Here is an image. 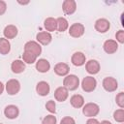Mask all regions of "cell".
<instances>
[{
    "label": "cell",
    "mask_w": 124,
    "mask_h": 124,
    "mask_svg": "<svg viewBox=\"0 0 124 124\" xmlns=\"http://www.w3.org/2000/svg\"><path fill=\"white\" fill-rule=\"evenodd\" d=\"M63 85L68 90L74 91L79 86V79L76 75H67L63 79Z\"/></svg>",
    "instance_id": "1"
},
{
    "label": "cell",
    "mask_w": 124,
    "mask_h": 124,
    "mask_svg": "<svg viewBox=\"0 0 124 124\" xmlns=\"http://www.w3.org/2000/svg\"><path fill=\"white\" fill-rule=\"evenodd\" d=\"M100 111V107L95 103H87L82 107V113L89 118L95 117Z\"/></svg>",
    "instance_id": "2"
},
{
    "label": "cell",
    "mask_w": 124,
    "mask_h": 124,
    "mask_svg": "<svg viewBox=\"0 0 124 124\" xmlns=\"http://www.w3.org/2000/svg\"><path fill=\"white\" fill-rule=\"evenodd\" d=\"M96 86H97V80L95 79V78L91 76L85 77L81 81V88L84 92H92L95 90Z\"/></svg>",
    "instance_id": "3"
},
{
    "label": "cell",
    "mask_w": 124,
    "mask_h": 124,
    "mask_svg": "<svg viewBox=\"0 0 124 124\" xmlns=\"http://www.w3.org/2000/svg\"><path fill=\"white\" fill-rule=\"evenodd\" d=\"M5 87H6V91L9 95H16L20 90V83L17 79L12 78L7 81Z\"/></svg>",
    "instance_id": "4"
},
{
    "label": "cell",
    "mask_w": 124,
    "mask_h": 124,
    "mask_svg": "<svg viewBox=\"0 0 124 124\" xmlns=\"http://www.w3.org/2000/svg\"><path fill=\"white\" fill-rule=\"evenodd\" d=\"M24 51H28L31 52L33 54H35L37 57L42 53V46L38 42L35 41H28L25 45H24Z\"/></svg>",
    "instance_id": "5"
},
{
    "label": "cell",
    "mask_w": 124,
    "mask_h": 124,
    "mask_svg": "<svg viewBox=\"0 0 124 124\" xmlns=\"http://www.w3.org/2000/svg\"><path fill=\"white\" fill-rule=\"evenodd\" d=\"M85 28L83 26V24L81 23H73L70 27H69V34L71 37L73 38H79L84 34Z\"/></svg>",
    "instance_id": "6"
},
{
    "label": "cell",
    "mask_w": 124,
    "mask_h": 124,
    "mask_svg": "<svg viewBox=\"0 0 124 124\" xmlns=\"http://www.w3.org/2000/svg\"><path fill=\"white\" fill-rule=\"evenodd\" d=\"M102 84H103L104 89L106 91H108V92H113L118 87L117 80L114 78H112V77H107V78H105Z\"/></svg>",
    "instance_id": "7"
},
{
    "label": "cell",
    "mask_w": 124,
    "mask_h": 124,
    "mask_svg": "<svg viewBox=\"0 0 124 124\" xmlns=\"http://www.w3.org/2000/svg\"><path fill=\"white\" fill-rule=\"evenodd\" d=\"M94 27H95V30L98 31L99 33H106L107 31H108L110 27V23L106 18H99L95 21Z\"/></svg>",
    "instance_id": "8"
},
{
    "label": "cell",
    "mask_w": 124,
    "mask_h": 124,
    "mask_svg": "<svg viewBox=\"0 0 124 124\" xmlns=\"http://www.w3.org/2000/svg\"><path fill=\"white\" fill-rule=\"evenodd\" d=\"M4 114L8 119H16L19 114V109L15 105H9L4 108Z\"/></svg>",
    "instance_id": "9"
},
{
    "label": "cell",
    "mask_w": 124,
    "mask_h": 124,
    "mask_svg": "<svg viewBox=\"0 0 124 124\" xmlns=\"http://www.w3.org/2000/svg\"><path fill=\"white\" fill-rule=\"evenodd\" d=\"M85 69L90 75H96L100 71V63L97 60L90 59L85 63Z\"/></svg>",
    "instance_id": "10"
},
{
    "label": "cell",
    "mask_w": 124,
    "mask_h": 124,
    "mask_svg": "<svg viewBox=\"0 0 124 124\" xmlns=\"http://www.w3.org/2000/svg\"><path fill=\"white\" fill-rule=\"evenodd\" d=\"M62 10L65 15H73L77 10V3L74 0H65L62 4Z\"/></svg>",
    "instance_id": "11"
},
{
    "label": "cell",
    "mask_w": 124,
    "mask_h": 124,
    "mask_svg": "<svg viewBox=\"0 0 124 124\" xmlns=\"http://www.w3.org/2000/svg\"><path fill=\"white\" fill-rule=\"evenodd\" d=\"M103 48L108 54H112L117 51L118 44L114 40H107V41H105V43L103 45Z\"/></svg>",
    "instance_id": "12"
},
{
    "label": "cell",
    "mask_w": 124,
    "mask_h": 124,
    "mask_svg": "<svg viewBox=\"0 0 124 124\" xmlns=\"http://www.w3.org/2000/svg\"><path fill=\"white\" fill-rule=\"evenodd\" d=\"M68 96H69V90L67 88H65L64 86H60V87L56 88L54 91V98L58 102L66 101Z\"/></svg>",
    "instance_id": "13"
},
{
    "label": "cell",
    "mask_w": 124,
    "mask_h": 124,
    "mask_svg": "<svg viewBox=\"0 0 124 124\" xmlns=\"http://www.w3.org/2000/svg\"><path fill=\"white\" fill-rule=\"evenodd\" d=\"M36 39H37V41H38L39 44L44 45V46H46V45H48L51 42L52 36H51L50 33H48L46 31H42V32H39L36 35Z\"/></svg>",
    "instance_id": "14"
},
{
    "label": "cell",
    "mask_w": 124,
    "mask_h": 124,
    "mask_svg": "<svg viewBox=\"0 0 124 124\" xmlns=\"http://www.w3.org/2000/svg\"><path fill=\"white\" fill-rule=\"evenodd\" d=\"M54 73L57 75V76H60V77H66L68 74H69V71H70V67L68 64L66 63H63V62H60V63H57L55 66H54Z\"/></svg>",
    "instance_id": "15"
},
{
    "label": "cell",
    "mask_w": 124,
    "mask_h": 124,
    "mask_svg": "<svg viewBox=\"0 0 124 124\" xmlns=\"http://www.w3.org/2000/svg\"><path fill=\"white\" fill-rule=\"evenodd\" d=\"M36 91L40 96H46V95H48V93L50 91L49 84L44 80L39 81L36 85Z\"/></svg>",
    "instance_id": "16"
},
{
    "label": "cell",
    "mask_w": 124,
    "mask_h": 124,
    "mask_svg": "<svg viewBox=\"0 0 124 124\" xmlns=\"http://www.w3.org/2000/svg\"><path fill=\"white\" fill-rule=\"evenodd\" d=\"M71 62L75 66H78V67L82 66L85 64V55L80 51H77L72 55Z\"/></svg>",
    "instance_id": "17"
},
{
    "label": "cell",
    "mask_w": 124,
    "mask_h": 124,
    "mask_svg": "<svg viewBox=\"0 0 124 124\" xmlns=\"http://www.w3.org/2000/svg\"><path fill=\"white\" fill-rule=\"evenodd\" d=\"M36 69L40 73H46L50 69V64L46 59L41 58L38 61H36Z\"/></svg>",
    "instance_id": "18"
},
{
    "label": "cell",
    "mask_w": 124,
    "mask_h": 124,
    "mask_svg": "<svg viewBox=\"0 0 124 124\" xmlns=\"http://www.w3.org/2000/svg\"><path fill=\"white\" fill-rule=\"evenodd\" d=\"M18 31H17V28L13 25V24H10V25H7L5 28H4V31H3V34L5 36V38L7 40L9 39H14L16 35H17Z\"/></svg>",
    "instance_id": "19"
},
{
    "label": "cell",
    "mask_w": 124,
    "mask_h": 124,
    "mask_svg": "<svg viewBox=\"0 0 124 124\" xmlns=\"http://www.w3.org/2000/svg\"><path fill=\"white\" fill-rule=\"evenodd\" d=\"M70 103L72 107H74L75 108H80L84 105V98L79 94H75L71 97Z\"/></svg>",
    "instance_id": "20"
},
{
    "label": "cell",
    "mask_w": 124,
    "mask_h": 124,
    "mask_svg": "<svg viewBox=\"0 0 124 124\" xmlns=\"http://www.w3.org/2000/svg\"><path fill=\"white\" fill-rule=\"evenodd\" d=\"M44 26H45L46 32H48V33L55 31L57 29L56 18H53V17H47V18H46L45 21H44Z\"/></svg>",
    "instance_id": "21"
},
{
    "label": "cell",
    "mask_w": 124,
    "mask_h": 124,
    "mask_svg": "<svg viewBox=\"0 0 124 124\" xmlns=\"http://www.w3.org/2000/svg\"><path fill=\"white\" fill-rule=\"evenodd\" d=\"M11 69L15 74H20L25 70V63L21 60H14L11 65Z\"/></svg>",
    "instance_id": "22"
},
{
    "label": "cell",
    "mask_w": 124,
    "mask_h": 124,
    "mask_svg": "<svg viewBox=\"0 0 124 124\" xmlns=\"http://www.w3.org/2000/svg\"><path fill=\"white\" fill-rule=\"evenodd\" d=\"M11 50V44L6 38H0V54H8Z\"/></svg>",
    "instance_id": "23"
},
{
    "label": "cell",
    "mask_w": 124,
    "mask_h": 124,
    "mask_svg": "<svg viewBox=\"0 0 124 124\" xmlns=\"http://www.w3.org/2000/svg\"><path fill=\"white\" fill-rule=\"evenodd\" d=\"M56 22H57V30L59 32H64L69 28L68 20L63 16H60V17L56 18Z\"/></svg>",
    "instance_id": "24"
},
{
    "label": "cell",
    "mask_w": 124,
    "mask_h": 124,
    "mask_svg": "<svg viewBox=\"0 0 124 124\" xmlns=\"http://www.w3.org/2000/svg\"><path fill=\"white\" fill-rule=\"evenodd\" d=\"M22 59H23V62L24 63H27V64H33L36 62L37 60V56L31 52H28V51H24L23 54H22Z\"/></svg>",
    "instance_id": "25"
},
{
    "label": "cell",
    "mask_w": 124,
    "mask_h": 124,
    "mask_svg": "<svg viewBox=\"0 0 124 124\" xmlns=\"http://www.w3.org/2000/svg\"><path fill=\"white\" fill-rule=\"evenodd\" d=\"M113 119H114L116 122L123 123V122H124V109H123V108L116 109V110L113 112Z\"/></svg>",
    "instance_id": "26"
},
{
    "label": "cell",
    "mask_w": 124,
    "mask_h": 124,
    "mask_svg": "<svg viewBox=\"0 0 124 124\" xmlns=\"http://www.w3.org/2000/svg\"><path fill=\"white\" fill-rule=\"evenodd\" d=\"M42 124H56V117L52 114L46 115L42 120Z\"/></svg>",
    "instance_id": "27"
},
{
    "label": "cell",
    "mask_w": 124,
    "mask_h": 124,
    "mask_svg": "<svg viewBox=\"0 0 124 124\" xmlns=\"http://www.w3.org/2000/svg\"><path fill=\"white\" fill-rule=\"evenodd\" d=\"M115 101L118 107L120 108H124V92H119L115 97Z\"/></svg>",
    "instance_id": "28"
},
{
    "label": "cell",
    "mask_w": 124,
    "mask_h": 124,
    "mask_svg": "<svg viewBox=\"0 0 124 124\" xmlns=\"http://www.w3.org/2000/svg\"><path fill=\"white\" fill-rule=\"evenodd\" d=\"M56 105H55V102L52 101V100H49L48 102H46V108L50 112V113H55L56 111Z\"/></svg>",
    "instance_id": "29"
},
{
    "label": "cell",
    "mask_w": 124,
    "mask_h": 124,
    "mask_svg": "<svg viewBox=\"0 0 124 124\" xmlns=\"http://www.w3.org/2000/svg\"><path fill=\"white\" fill-rule=\"evenodd\" d=\"M60 124H76V121L71 116H65V117H63L61 119Z\"/></svg>",
    "instance_id": "30"
},
{
    "label": "cell",
    "mask_w": 124,
    "mask_h": 124,
    "mask_svg": "<svg viewBox=\"0 0 124 124\" xmlns=\"http://www.w3.org/2000/svg\"><path fill=\"white\" fill-rule=\"evenodd\" d=\"M115 38H116V41L120 44H123L124 43V31L123 30H119L116 32L115 34Z\"/></svg>",
    "instance_id": "31"
},
{
    "label": "cell",
    "mask_w": 124,
    "mask_h": 124,
    "mask_svg": "<svg viewBox=\"0 0 124 124\" xmlns=\"http://www.w3.org/2000/svg\"><path fill=\"white\" fill-rule=\"evenodd\" d=\"M6 10H7V4H6V2L3 1V0H0V16L4 15L5 12H6Z\"/></svg>",
    "instance_id": "32"
},
{
    "label": "cell",
    "mask_w": 124,
    "mask_h": 124,
    "mask_svg": "<svg viewBox=\"0 0 124 124\" xmlns=\"http://www.w3.org/2000/svg\"><path fill=\"white\" fill-rule=\"evenodd\" d=\"M86 124H100V122H99L96 118L92 117V118H89V119L86 121Z\"/></svg>",
    "instance_id": "33"
},
{
    "label": "cell",
    "mask_w": 124,
    "mask_h": 124,
    "mask_svg": "<svg viewBox=\"0 0 124 124\" xmlns=\"http://www.w3.org/2000/svg\"><path fill=\"white\" fill-rule=\"evenodd\" d=\"M3 91H4V84L0 81V95L3 93Z\"/></svg>",
    "instance_id": "34"
},
{
    "label": "cell",
    "mask_w": 124,
    "mask_h": 124,
    "mask_svg": "<svg viewBox=\"0 0 124 124\" xmlns=\"http://www.w3.org/2000/svg\"><path fill=\"white\" fill-rule=\"evenodd\" d=\"M100 124H111V122H109L108 120H103L100 122Z\"/></svg>",
    "instance_id": "35"
},
{
    "label": "cell",
    "mask_w": 124,
    "mask_h": 124,
    "mask_svg": "<svg viewBox=\"0 0 124 124\" xmlns=\"http://www.w3.org/2000/svg\"><path fill=\"white\" fill-rule=\"evenodd\" d=\"M19 4H22V5H26V4H28L29 3V1H25V2H21V1H17Z\"/></svg>",
    "instance_id": "36"
},
{
    "label": "cell",
    "mask_w": 124,
    "mask_h": 124,
    "mask_svg": "<svg viewBox=\"0 0 124 124\" xmlns=\"http://www.w3.org/2000/svg\"><path fill=\"white\" fill-rule=\"evenodd\" d=\"M0 124H2V123H0Z\"/></svg>",
    "instance_id": "37"
},
{
    "label": "cell",
    "mask_w": 124,
    "mask_h": 124,
    "mask_svg": "<svg viewBox=\"0 0 124 124\" xmlns=\"http://www.w3.org/2000/svg\"><path fill=\"white\" fill-rule=\"evenodd\" d=\"M121 124H122V123H121Z\"/></svg>",
    "instance_id": "38"
}]
</instances>
